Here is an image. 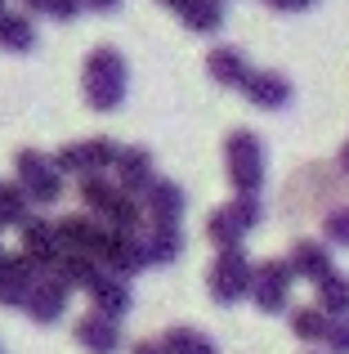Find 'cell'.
Here are the masks:
<instances>
[{
    "label": "cell",
    "instance_id": "cell-8",
    "mask_svg": "<svg viewBox=\"0 0 349 354\" xmlns=\"http://www.w3.org/2000/svg\"><path fill=\"white\" fill-rule=\"evenodd\" d=\"M112 175H117L112 184L121 193H130V198H143V193L161 180L157 162H152V153L143 144H121V153H117V162H112Z\"/></svg>",
    "mask_w": 349,
    "mask_h": 354
},
{
    "label": "cell",
    "instance_id": "cell-2",
    "mask_svg": "<svg viewBox=\"0 0 349 354\" xmlns=\"http://www.w3.org/2000/svg\"><path fill=\"white\" fill-rule=\"evenodd\" d=\"M224 175L237 198H260L264 189V144L255 130H233L224 139Z\"/></svg>",
    "mask_w": 349,
    "mask_h": 354
},
{
    "label": "cell",
    "instance_id": "cell-17",
    "mask_svg": "<svg viewBox=\"0 0 349 354\" xmlns=\"http://www.w3.org/2000/svg\"><path fill=\"white\" fill-rule=\"evenodd\" d=\"M139 207H143V225H179L188 198H183V189H179L174 180H157V184H152V189L139 198Z\"/></svg>",
    "mask_w": 349,
    "mask_h": 354
},
{
    "label": "cell",
    "instance_id": "cell-14",
    "mask_svg": "<svg viewBox=\"0 0 349 354\" xmlns=\"http://www.w3.org/2000/svg\"><path fill=\"white\" fill-rule=\"evenodd\" d=\"M36 278H41V269H36L23 251H14V256L5 251V260H0V305H5V310H23V301H27Z\"/></svg>",
    "mask_w": 349,
    "mask_h": 354
},
{
    "label": "cell",
    "instance_id": "cell-25",
    "mask_svg": "<svg viewBox=\"0 0 349 354\" xmlns=\"http://www.w3.org/2000/svg\"><path fill=\"white\" fill-rule=\"evenodd\" d=\"M314 305L327 314V319H349V278H345V274L323 278V283H318Z\"/></svg>",
    "mask_w": 349,
    "mask_h": 354
},
{
    "label": "cell",
    "instance_id": "cell-5",
    "mask_svg": "<svg viewBox=\"0 0 349 354\" xmlns=\"http://www.w3.org/2000/svg\"><path fill=\"white\" fill-rule=\"evenodd\" d=\"M260 220H264L260 198H233V202H224V207H215V211L206 216V238L215 242L219 251L242 247L246 234H251Z\"/></svg>",
    "mask_w": 349,
    "mask_h": 354
},
{
    "label": "cell",
    "instance_id": "cell-20",
    "mask_svg": "<svg viewBox=\"0 0 349 354\" xmlns=\"http://www.w3.org/2000/svg\"><path fill=\"white\" fill-rule=\"evenodd\" d=\"M139 242H143V256H148V269L152 265H170V260L183 256L179 225H143L139 229Z\"/></svg>",
    "mask_w": 349,
    "mask_h": 354
},
{
    "label": "cell",
    "instance_id": "cell-27",
    "mask_svg": "<svg viewBox=\"0 0 349 354\" xmlns=\"http://www.w3.org/2000/svg\"><path fill=\"white\" fill-rule=\"evenodd\" d=\"M327 328H332V319H327L318 305H300V310H291V332H296V341L323 346V341H327Z\"/></svg>",
    "mask_w": 349,
    "mask_h": 354
},
{
    "label": "cell",
    "instance_id": "cell-35",
    "mask_svg": "<svg viewBox=\"0 0 349 354\" xmlns=\"http://www.w3.org/2000/svg\"><path fill=\"white\" fill-rule=\"evenodd\" d=\"M157 5H166V9H170V14H179V9H183V5H188V0H157Z\"/></svg>",
    "mask_w": 349,
    "mask_h": 354
},
{
    "label": "cell",
    "instance_id": "cell-16",
    "mask_svg": "<svg viewBox=\"0 0 349 354\" xmlns=\"http://www.w3.org/2000/svg\"><path fill=\"white\" fill-rule=\"evenodd\" d=\"M86 296H90V305H94V314H103V319H112V323H121L134 305L130 283L117 278V274H103V269H99V278L86 287Z\"/></svg>",
    "mask_w": 349,
    "mask_h": 354
},
{
    "label": "cell",
    "instance_id": "cell-15",
    "mask_svg": "<svg viewBox=\"0 0 349 354\" xmlns=\"http://www.w3.org/2000/svg\"><path fill=\"white\" fill-rule=\"evenodd\" d=\"M287 265H291V274L296 278H305V283H323V278H332L336 274V260H332V247L327 242H318V238H300L296 247L287 251Z\"/></svg>",
    "mask_w": 349,
    "mask_h": 354
},
{
    "label": "cell",
    "instance_id": "cell-31",
    "mask_svg": "<svg viewBox=\"0 0 349 354\" xmlns=\"http://www.w3.org/2000/svg\"><path fill=\"white\" fill-rule=\"evenodd\" d=\"M264 5H269L273 14H309L318 0H264Z\"/></svg>",
    "mask_w": 349,
    "mask_h": 354
},
{
    "label": "cell",
    "instance_id": "cell-9",
    "mask_svg": "<svg viewBox=\"0 0 349 354\" xmlns=\"http://www.w3.org/2000/svg\"><path fill=\"white\" fill-rule=\"evenodd\" d=\"M54 234H59L63 256H90V260H99L108 229L99 225L94 216H86V211H81V216H63V220H54Z\"/></svg>",
    "mask_w": 349,
    "mask_h": 354
},
{
    "label": "cell",
    "instance_id": "cell-1",
    "mask_svg": "<svg viewBox=\"0 0 349 354\" xmlns=\"http://www.w3.org/2000/svg\"><path fill=\"white\" fill-rule=\"evenodd\" d=\"M81 90H86V104L94 113H117L130 95V63L117 45H99L86 54V68H81Z\"/></svg>",
    "mask_w": 349,
    "mask_h": 354
},
{
    "label": "cell",
    "instance_id": "cell-4",
    "mask_svg": "<svg viewBox=\"0 0 349 354\" xmlns=\"http://www.w3.org/2000/svg\"><path fill=\"white\" fill-rule=\"evenodd\" d=\"M14 184L32 198V207H54L63 198V171L50 153H36V148H23L14 157Z\"/></svg>",
    "mask_w": 349,
    "mask_h": 354
},
{
    "label": "cell",
    "instance_id": "cell-12",
    "mask_svg": "<svg viewBox=\"0 0 349 354\" xmlns=\"http://www.w3.org/2000/svg\"><path fill=\"white\" fill-rule=\"evenodd\" d=\"M242 95L260 113H278V108L291 104V81L278 68H251V77L242 81Z\"/></svg>",
    "mask_w": 349,
    "mask_h": 354
},
{
    "label": "cell",
    "instance_id": "cell-10",
    "mask_svg": "<svg viewBox=\"0 0 349 354\" xmlns=\"http://www.w3.org/2000/svg\"><path fill=\"white\" fill-rule=\"evenodd\" d=\"M99 269H103V274L126 278V283H130L139 269H148V256H143L139 234H117V229H108L103 251H99Z\"/></svg>",
    "mask_w": 349,
    "mask_h": 354
},
{
    "label": "cell",
    "instance_id": "cell-6",
    "mask_svg": "<svg viewBox=\"0 0 349 354\" xmlns=\"http://www.w3.org/2000/svg\"><path fill=\"white\" fill-rule=\"evenodd\" d=\"M117 153H121V144L108 135H94V139H72V144H63L59 153H54V166H59L63 175H77V180H86V175H103L112 171Z\"/></svg>",
    "mask_w": 349,
    "mask_h": 354
},
{
    "label": "cell",
    "instance_id": "cell-11",
    "mask_svg": "<svg viewBox=\"0 0 349 354\" xmlns=\"http://www.w3.org/2000/svg\"><path fill=\"white\" fill-rule=\"evenodd\" d=\"M68 296L72 292L54 274H41L32 283V292H27V301H23V314L32 323H45V328H50V323H59L63 314H68Z\"/></svg>",
    "mask_w": 349,
    "mask_h": 354
},
{
    "label": "cell",
    "instance_id": "cell-36",
    "mask_svg": "<svg viewBox=\"0 0 349 354\" xmlns=\"http://www.w3.org/2000/svg\"><path fill=\"white\" fill-rule=\"evenodd\" d=\"M0 260H5V242H0Z\"/></svg>",
    "mask_w": 349,
    "mask_h": 354
},
{
    "label": "cell",
    "instance_id": "cell-33",
    "mask_svg": "<svg viewBox=\"0 0 349 354\" xmlns=\"http://www.w3.org/2000/svg\"><path fill=\"white\" fill-rule=\"evenodd\" d=\"M130 354H166V350H161V341H134Z\"/></svg>",
    "mask_w": 349,
    "mask_h": 354
},
{
    "label": "cell",
    "instance_id": "cell-24",
    "mask_svg": "<svg viewBox=\"0 0 349 354\" xmlns=\"http://www.w3.org/2000/svg\"><path fill=\"white\" fill-rule=\"evenodd\" d=\"M32 220V198L14 180H0V229H23Z\"/></svg>",
    "mask_w": 349,
    "mask_h": 354
},
{
    "label": "cell",
    "instance_id": "cell-37",
    "mask_svg": "<svg viewBox=\"0 0 349 354\" xmlns=\"http://www.w3.org/2000/svg\"><path fill=\"white\" fill-rule=\"evenodd\" d=\"M0 5H5V0H0Z\"/></svg>",
    "mask_w": 349,
    "mask_h": 354
},
{
    "label": "cell",
    "instance_id": "cell-19",
    "mask_svg": "<svg viewBox=\"0 0 349 354\" xmlns=\"http://www.w3.org/2000/svg\"><path fill=\"white\" fill-rule=\"evenodd\" d=\"M206 77L224 90H242V81L251 77V63H246V54L233 50V45H215V50L206 54Z\"/></svg>",
    "mask_w": 349,
    "mask_h": 354
},
{
    "label": "cell",
    "instance_id": "cell-32",
    "mask_svg": "<svg viewBox=\"0 0 349 354\" xmlns=\"http://www.w3.org/2000/svg\"><path fill=\"white\" fill-rule=\"evenodd\" d=\"M86 9H94V14H112V9H121L126 0H81Z\"/></svg>",
    "mask_w": 349,
    "mask_h": 354
},
{
    "label": "cell",
    "instance_id": "cell-29",
    "mask_svg": "<svg viewBox=\"0 0 349 354\" xmlns=\"http://www.w3.org/2000/svg\"><path fill=\"white\" fill-rule=\"evenodd\" d=\"M323 242H327V247H349V207L327 211V220H323Z\"/></svg>",
    "mask_w": 349,
    "mask_h": 354
},
{
    "label": "cell",
    "instance_id": "cell-22",
    "mask_svg": "<svg viewBox=\"0 0 349 354\" xmlns=\"http://www.w3.org/2000/svg\"><path fill=\"white\" fill-rule=\"evenodd\" d=\"M174 18L197 36H215L219 27H224V0H188Z\"/></svg>",
    "mask_w": 349,
    "mask_h": 354
},
{
    "label": "cell",
    "instance_id": "cell-7",
    "mask_svg": "<svg viewBox=\"0 0 349 354\" xmlns=\"http://www.w3.org/2000/svg\"><path fill=\"white\" fill-rule=\"evenodd\" d=\"M291 287H296V274H291V265L282 256L273 260H260L255 265V283H251V301L260 314H282L291 301Z\"/></svg>",
    "mask_w": 349,
    "mask_h": 354
},
{
    "label": "cell",
    "instance_id": "cell-23",
    "mask_svg": "<svg viewBox=\"0 0 349 354\" xmlns=\"http://www.w3.org/2000/svg\"><path fill=\"white\" fill-rule=\"evenodd\" d=\"M161 350H166V354H219L215 341H210L201 328H188V323H179V328H166V337H161Z\"/></svg>",
    "mask_w": 349,
    "mask_h": 354
},
{
    "label": "cell",
    "instance_id": "cell-18",
    "mask_svg": "<svg viewBox=\"0 0 349 354\" xmlns=\"http://www.w3.org/2000/svg\"><path fill=\"white\" fill-rule=\"evenodd\" d=\"M72 337H77V346L86 354H117L121 350V323L103 319V314H81L77 328H72Z\"/></svg>",
    "mask_w": 349,
    "mask_h": 354
},
{
    "label": "cell",
    "instance_id": "cell-30",
    "mask_svg": "<svg viewBox=\"0 0 349 354\" xmlns=\"http://www.w3.org/2000/svg\"><path fill=\"white\" fill-rule=\"evenodd\" d=\"M323 346H327V354H349V319H332Z\"/></svg>",
    "mask_w": 349,
    "mask_h": 354
},
{
    "label": "cell",
    "instance_id": "cell-3",
    "mask_svg": "<svg viewBox=\"0 0 349 354\" xmlns=\"http://www.w3.org/2000/svg\"><path fill=\"white\" fill-rule=\"evenodd\" d=\"M251 283H255V265L246 260L242 247L219 251L206 269V292L215 305H237L242 296H251Z\"/></svg>",
    "mask_w": 349,
    "mask_h": 354
},
{
    "label": "cell",
    "instance_id": "cell-28",
    "mask_svg": "<svg viewBox=\"0 0 349 354\" xmlns=\"http://www.w3.org/2000/svg\"><path fill=\"white\" fill-rule=\"evenodd\" d=\"M27 5V14L32 18H59V23H72V18L81 14V0H23Z\"/></svg>",
    "mask_w": 349,
    "mask_h": 354
},
{
    "label": "cell",
    "instance_id": "cell-21",
    "mask_svg": "<svg viewBox=\"0 0 349 354\" xmlns=\"http://www.w3.org/2000/svg\"><path fill=\"white\" fill-rule=\"evenodd\" d=\"M32 45H36L32 14H18V9H0V50H9V54H27Z\"/></svg>",
    "mask_w": 349,
    "mask_h": 354
},
{
    "label": "cell",
    "instance_id": "cell-13",
    "mask_svg": "<svg viewBox=\"0 0 349 354\" xmlns=\"http://www.w3.org/2000/svg\"><path fill=\"white\" fill-rule=\"evenodd\" d=\"M18 251H23L27 260H32L41 274H50L54 265H59V256H63V247H59V234H54V225L50 220H27L23 229H18Z\"/></svg>",
    "mask_w": 349,
    "mask_h": 354
},
{
    "label": "cell",
    "instance_id": "cell-26",
    "mask_svg": "<svg viewBox=\"0 0 349 354\" xmlns=\"http://www.w3.org/2000/svg\"><path fill=\"white\" fill-rule=\"evenodd\" d=\"M50 274L59 278L68 292H72V287H81V292H86V287L99 278V260H90V256H59V265H54Z\"/></svg>",
    "mask_w": 349,
    "mask_h": 354
},
{
    "label": "cell",
    "instance_id": "cell-34",
    "mask_svg": "<svg viewBox=\"0 0 349 354\" xmlns=\"http://www.w3.org/2000/svg\"><path fill=\"white\" fill-rule=\"evenodd\" d=\"M336 162H341V171L349 175V139H345V144H341V157H336Z\"/></svg>",
    "mask_w": 349,
    "mask_h": 354
}]
</instances>
